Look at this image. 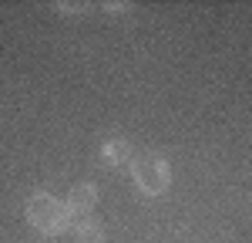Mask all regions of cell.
Returning a JSON list of instances; mask_svg holds the SVG:
<instances>
[{
	"label": "cell",
	"mask_w": 252,
	"mask_h": 243,
	"mask_svg": "<svg viewBox=\"0 0 252 243\" xmlns=\"http://www.w3.org/2000/svg\"><path fill=\"white\" fill-rule=\"evenodd\" d=\"M27 220L34 223L40 233L58 237V233H64L71 226V209H67V202L54 200L51 193H37V196H31V202H27Z\"/></svg>",
	"instance_id": "1"
},
{
	"label": "cell",
	"mask_w": 252,
	"mask_h": 243,
	"mask_svg": "<svg viewBox=\"0 0 252 243\" xmlns=\"http://www.w3.org/2000/svg\"><path fill=\"white\" fill-rule=\"evenodd\" d=\"M135 182L141 193H148V196H161L165 189H168V182H172V172H168V162L155 156V152H148V156H141L135 159Z\"/></svg>",
	"instance_id": "2"
},
{
	"label": "cell",
	"mask_w": 252,
	"mask_h": 243,
	"mask_svg": "<svg viewBox=\"0 0 252 243\" xmlns=\"http://www.w3.org/2000/svg\"><path fill=\"white\" fill-rule=\"evenodd\" d=\"M94 202H97V189L91 182H81V186H74V189L67 193V209H71V216H74V213H91Z\"/></svg>",
	"instance_id": "3"
},
{
	"label": "cell",
	"mask_w": 252,
	"mask_h": 243,
	"mask_svg": "<svg viewBox=\"0 0 252 243\" xmlns=\"http://www.w3.org/2000/svg\"><path fill=\"white\" fill-rule=\"evenodd\" d=\"M101 156H104V162H111V165H125V162L131 159V145L115 139V142H108V145L101 149Z\"/></svg>",
	"instance_id": "4"
},
{
	"label": "cell",
	"mask_w": 252,
	"mask_h": 243,
	"mask_svg": "<svg viewBox=\"0 0 252 243\" xmlns=\"http://www.w3.org/2000/svg\"><path fill=\"white\" fill-rule=\"evenodd\" d=\"M74 237H78V243H104V226L97 220H84L74 226Z\"/></svg>",
	"instance_id": "5"
}]
</instances>
